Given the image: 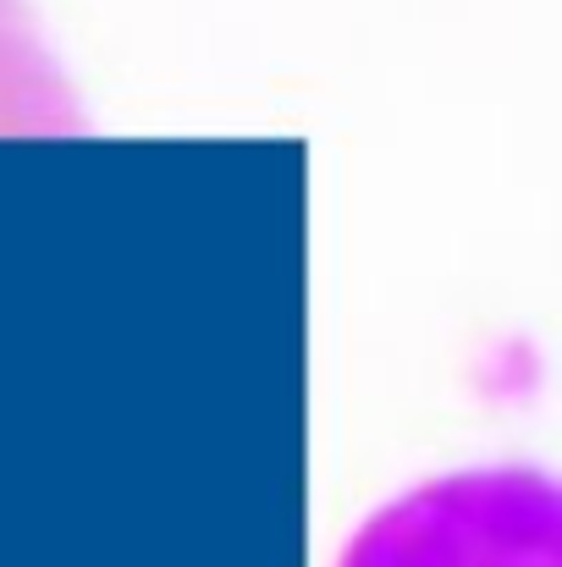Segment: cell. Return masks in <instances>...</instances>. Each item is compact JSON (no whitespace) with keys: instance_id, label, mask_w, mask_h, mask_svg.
I'll return each mask as SVG.
<instances>
[{"instance_id":"6da1fadb","label":"cell","mask_w":562,"mask_h":567,"mask_svg":"<svg viewBox=\"0 0 562 567\" xmlns=\"http://www.w3.org/2000/svg\"><path fill=\"white\" fill-rule=\"evenodd\" d=\"M337 567H562V496L541 468L425 480L354 529Z\"/></svg>"}]
</instances>
